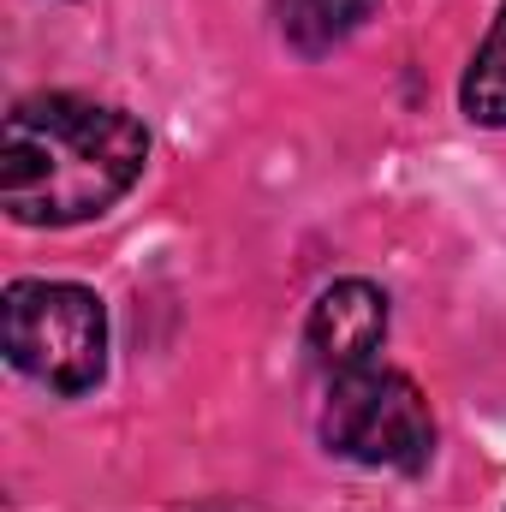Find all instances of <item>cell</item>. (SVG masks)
Instances as JSON below:
<instances>
[{"mask_svg": "<svg viewBox=\"0 0 506 512\" xmlns=\"http://www.w3.org/2000/svg\"><path fill=\"white\" fill-rule=\"evenodd\" d=\"M149 131L126 108L30 96L0 131V209L18 227H78L108 215L143 179Z\"/></svg>", "mask_w": 506, "mask_h": 512, "instance_id": "cell-1", "label": "cell"}, {"mask_svg": "<svg viewBox=\"0 0 506 512\" xmlns=\"http://www.w3.org/2000/svg\"><path fill=\"white\" fill-rule=\"evenodd\" d=\"M0 346L18 376L72 399L108 370V310L72 280H12L0 298Z\"/></svg>", "mask_w": 506, "mask_h": 512, "instance_id": "cell-2", "label": "cell"}, {"mask_svg": "<svg viewBox=\"0 0 506 512\" xmlns=\"http://www.w3.org/2000/svg\"><path fill=\"white\" fill-rule=\"evenodd\" d=\"M322 441L370 471H423L435 453V417L423 387L405 370L387 364H358L328 376L322 399Z\"/></svg>", "mask_w": 506, "mask_h": 512, "instance_id": "cell-3", "label": "cell"}, {"mask_svg": "<svg viewBox=\"0 0 506 512\" xmlns=\"http://www.w3.org/2000/svg\"><path fill=\"white\" fill-rule=\"evenodd\" d=\"M381 340H387V292L370 286V280H334L310 304L304 346H310V358L328 376L358 370V364H376Z\"/></svg>", "mask_w": 506, "mask_h": 512, "instance_id": "cell-4", "label": "cell"}, {"mask_svg": "<svg viewBox=\"0 0 506 512\" xmlns=\"http://www.w3.org/2000/svg\"><path fill=\"white\" fill-rule=\"evenodd\" d=\"M381 0H280V36L298 54H328L340 48Z\"/></svg>", "mask_w": 506, "mask_h": 512, "instance_id": "cell-5", "label": "cell"}, {"mask_svg": "<svg viewBox=\"0 0 506 512\" xmlns=\"http://www.w3.org/2000/svg\"><path fill=\"white\" fill-rule=\"evenodd\" d=\"M459 108H465V120H477V126H495V131L506 126V0H501V12H495V30L483 36L477 60H471V72H465Z\"/></svg>", "mask_w": 506, "mask_h": 512, "instance_id": "cell-6", "label": "cell"}, {"mask_svg": "<svg viewBox=\"0 0 506 512\" xmlns=\"http://www.w3.org/2000/svg\"><path fill=\"white\" fill-rule=\"evenodd\" d=\"M209 512H227V507H209Z\"/></svg>", "mask_w": 506, "mask_h": 512, "instance_id": "cell-7", "label": "cell"}]
</instances>
